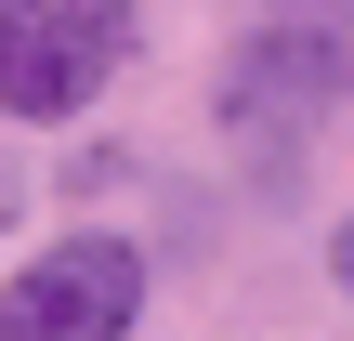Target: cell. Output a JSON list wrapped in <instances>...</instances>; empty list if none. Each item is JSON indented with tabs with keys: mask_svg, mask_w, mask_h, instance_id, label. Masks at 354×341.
<instances>
[{
	"mask_svg": "<svg viewBox=\"0 0 354 341\" xmlns=\"http://www.w3.org/2000/svg\"><path fill=\"white\" fill-rule=\"evenodd\" d=\"M0 237H13V171H0Z\"/></svg>",
	"mask_w": 354,
	"mask_h": 341,
	"instance_id": "obj_4",
	"label": "cell"
},
{
	"mask_svg": "<svg viewBox=\"0 0 354 341\" xmlns=\"http://www.w3.org/2000/svg\"><path fill=\"white\" fill-rule=\"evenodd\" d=\"M328 263H342V289H354V210H342V237H328Z\"/></svg>",
	"mask_w": 354,
	"mask_h": 341,
	"instance_id": "obj_3",
	"label": "cell"
},
{
	"mask_svg": "<svg viewBox=\"0 0 354 341\" xmlns=\"http://www.w3.org/2000/svg\"><path fill=\"white\" fill-rule=\"evenodd\" d=\"M131 53V0H0V118H79Z\"/></svg>",
	"mask_w": 354,
	"mask_h": 341,
	"instance_id": "obj_1",
	"label": "cell"
},
{
	"mask_svg": "<svg viewBox=\"0 0 354 341\" xmlns=\"http://www.w3.org/2000/svg\"><path fill=\"white\" fill-rule=\"evenodd\" d=\"M131 315H145L131 237H53V250L0 289V341H118Z\"/></svg>",
	"mask_w": 354,
	"mask_h": 341,
	"instance_id": "obj_2",
	"label": "cell"
}]
</instances>
